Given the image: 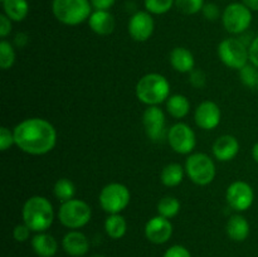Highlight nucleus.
Returning <instances> with one entry per match:
<instances>
[{"mask_svg": "<svg viewBox=\"0 0 258 257\" xmlns=\"http://www.w3.org/2000/svg\"><path fill=\"white\" fill-rule=\"evenodd\" d=\"M15 145L30 155H44L57 144V131L49 121L39 117L23 120L14 128Z\"/></svg>", "mask_w": 258, "mask_h": 257, "instance_id": "f257e3e1", "label": "nucleus"}, {"mask_svg": "<svg viewBox=\"0 0 258 257\" xmlns=\"http://www.w3.org/2000/svg\"><path fill=\"white\" fill-rule=\"evenodd\" d=\"M23 221L33 232H45L53 223V206L45 197L34 196L27 199L22 211Z\"/></svg>", "mask_w": 258, "mask_h": 257, "instance_id": "f03ea898", "label": "nucleus"}, {"mask_svg": "<svg viewBox=\"0 0 258 257\" xmlns=\"http://www.w3.org/2000/svg\"><path fill=\"white\" fill-rule=\"evenodd\" d=\"M136 97L148 106H158L170 97V83L159 73H148L136 83Z\"/></svg>", "mask_w": 258, "mask_h": 257, "instance_id": "7ed1b4c3", "label": "nucleus"}, {"mask_svg": "<svg viewBox=\"0 0 258 257\" xmlns=\"http://www.w3.org/2000/svg\"><path fill=\"white\" fill-rule=\"evenodd\" d=\"M90 0H53L52 12L58 22L64 25H78L88 20L91 12Z\"/></svg>", "mask_w": 258, "mask_h": 257, "instance_id": "20e7f679", "label": "nucleus"}, {"mask_svg": "<svg viewBox=\"0 0 258 257\" xmlns=\"http://www.w3.org/2000/svg\"><path fill=\"white\" fill-rule=\"evenodd\" d=\"M92 217L91 207L81 199H71L63 202L58 211V218L60 223L71 229H77L85 227Z\"/></svg>", "mask_w": 258, "mask_h": 257, "instance_id": "39448f33", "label": "nucleus"}, {"mask_svg": "<svg viewBox=\"0 0 258 257\" xmlns=\"http://www.w3.org/2000/svg\"><path fill=\"white\" fill-rule=\"evenodd\" d=\"M185 171L189 179L197 185H208L216 178L214 161L204 153H196L188 156L185 161Z\"/></svg>", "mask_w": 258, "mask_h": 257, "instance_id": "423d86ee", "label": "nucleus"}, {"mask_svg": "<svg viewBox=\"0 0 258 257\" xmlns=\"http://www.w3.org/2000/svg\"><path fill=\"white\" fill-rule=\"evenodd\" d=\"M218 57L227 67L239 71L248 63L249 50L242 40L227 38L219 43Z\"/></svg>", "mask_w": 258, "mask_h": 257, "instance_id": "0eeeda50", "label": "nucleus"}, {"mask_svg": "<svg viewBox=\"0 0 258 257\" xmlns=\"http://www.w3.org/2000/svg\"><path fill=\"white\" fill-rule=\"evenodd\" d=\"M100 204L108 214H117L130 204L131 194L126 185L121 183H110L100 193Z\"/></svg>", "mask_w": 258, "mask_h": 257, "instance_id": "6e6552de", "label": "nucleus"}, {"mask_svg": "<svg viewBox=\"0 0 258 257\" xmlns=\"http://www.w3.org/2000/svg\"><path fill=\"white\" fill-rule=\"evenodd\" d=\"M222 22L226 30L231 34L246 32L252 23V10L243 3H232L227 5L222 14Z\"/></svg>", "mask_w": 258, "mask_h": 257, "instance_id": "1a4fd4ad", "label": "nucleus"}, {"mask_svg": "<svg viewBox=\"0 0 258 257\" xmlns=\"http://www.w3.org/2000/svg\"><path fill=\"white\" fill-rule=\"evenodd\" d=\"M168 141L175 153L190 154L196 148V134L190 126L184 122H178L168 131Z\"/></svg>", "mask_w": 258, "mask_h": 257, "instance_id": "9d476101", "label": "nucleus"}, {"mask_svg": "<svg viewBox=\"0 0 258 257\" xmlns=\"http://www.w3.org/2000/svg\"><path fill=\"white\" fill-rule=\"evenodd\" d=\"M228 206L237 212H244L251 208L254 201V191L248 183L242 180L233 181L226 193Z\"/></svg>", "mask_w": 258, "mask_h": 257, "instance_id": "9b49d317", "label": "nucleus"}, {"mask_svg": "<svg viewBox=\"0 0 258 257\" xmlns=\"http://www.w3.org/2000/svg\"><path fill=\"white\" fill-rule=\"evenodd\" d=\"M145 133L151 141H161L165 135V115L159 106H149L143 115Z\"/></svg>", "mask_w": 258, "mask_h": 257, "instance_id": "f8f14e48", "label": "nucleus"}, {"mask_svg": "<svg viewBox=\"0 0 258 257\" xmlns=\"http://www.w3.org/2000/svg\"><path fill=\"white\" fill-rule=\"evenodd\" d=\"M155 28L153 17L149 12H136L128 20L127 30L136 42H146L151 38Z\"/></svg>", "mask_w": 258, "mask_h": 257, "instance_id": "ddd939ff", "label": "nucleus"}, {"mask_svg": "<svg viewBox=\"0 0 258 257\" xmlns=\"http://www.w3.org/2000/svg\"><path fill=\"white\" fill-rule=\"evenodd\" d=\"M173 224L163 216H156L149 219L145 226V236L151 243L163 244L171 238Z\"/></svg>", "mask_w": 258, "mask_h": 257, "instance_id": "4468645a", "label": "nucleus"}, {"mask_svg": "<svg viewBox=\"0 0 258 257\" xmlns=\"http://www.w3.org/2000/svg\"><path fill=\"white\" fill-rule=\"evenodd\" d=\"M222 112L219 106L213 101H204L194 112L196 123L203 130H213L221 123Z\"/></svg>", "mask_w": 258, "mask_h": 257, "instance_id": "2eb2a0df", "label": "nucleus"}, {"mask_svg": "<svg viewBox=\"0 0 258 257\" xmlns=\"http://www.w3.org/2000/svg\"><path fill=\"white\" fill-rule=\"evenodd\" d=\"M63 249L66 253L72 257H81L85 256L90 249V242L88 238L78 231H71L63 237L62 241Z\"/></svg>", "mask_w": 258, "mask_h": 257, "instance_id": "dca6fc26", "label": "nucleus"}, {"mask_svg": "<svg viewBox=\"0 0 258 257\" xmlns=\"http://www.w3.org/2000/svg\"><path fill=\"white\" fill-rule=\"evenodd\" d=\"M239 151V143L234 136H219L213 144V155L219 161H231Z\"/></svg>", "mask_w": 258, "mask_h": 257, "instance_id": "f3484780", "label": "nucleus"}, {"mask_svg": "<svg viewBox=\"0 0 258 257\" xmlns=\"http://www.w3.org/2000/svg\"><path fill=\"white\" fill-rule=\"evenodd\" d=\"M88 25L98 35H110L115 30L116 22L108 10H95L88 18Z\"/></svg>", "mask_w": 258, "mask_h": 257, "instance_id": "a211bd4d", "label": "nucleus"}, {"mask_svg": "<svg viewBox=\"0 0 258 257\" xmlns=\"http://www.w3.org/2000/svg\"><path fill=\"white\" fill-rule=\"evenodd\" d=\"M170 65L176 72L190 73L196 66L193 53L184 47H176L170 52Z\"/></svg>", "mask_w": 258, "mask_h": 257, "instance_id": "6ab92c4d", "label": "nucleus"}, {"mask_svg": "<svg viewBox=\"0 0 258 257\" xmlns=\"http://www.w3.org/2000/svg\"><path fill=\"white\" fill-rule=\"evenodd\" d=\"M32 247L39 257H53L58 251V242L50 234L40 232L33 237Z\"/></svg>", "mask_w": 258, "mask_h": 257, "instance_id": "aec40b11", "label": "nucleus"}, {"mask_svg": "<svg viewBox=\"0 0 258 257\" xmlns=\"http://www.w3.org/2000/svg\"><path fill=\"white\" fill-rule=\"evenodd\" d=\"M249 223L243 216L236 214L232 216L227 222V234L236 242H242L249 236Z\"/></svg>", "mask_w": 258, "mask_h": 257, "instance_id": "412c9836", "label": "nucleus"}, {"mask_svg": "<svg viewBox=\"0 0 258 257\" xmlns=\"http://www.w3.org/2000/svg\"><path fill=\"white\" fill-rule=\"evenodd\" d=\"M3 9L12 22H22L29 13V4L27 0H4Z\"/></svg>", "mask_w": 258, "mask_h": 257, "instance_id": "4be33fe9", "label": "nucleus"}, {"mask_svg": "<svg viewBox=\"0 0 258 257\" xmlns=\"http://www.w3.org/2000/svg\"><path fill=\"white\" fill-rule=\"evenodd\" d=\"M105 231L107 236L112 239L122 238L127 231L126 219L120 213L110 214L105 221Z\"/></svg>", "mask_w": 258, "mask_h": 257, "instance_id": "5701e85b", "label": "nucleus"}, {"mask_svg": "<svg viewBox=\"0 0 258 257\" xmlns=\"http://www.w3.org/2000/svg\"><path fill=\"white\" fill-rule=\"evenodd\" d=\"M166 110L174 118H183L190 111V102L184 95H173L166 101Z\"/></svg>", "mask_w": 258, "mask_h": 257, "instance_id": "b1692460", "label": "nucleus"}, {"mask_svg": "<svg viewBox=\"0 0 258 257\" xmlns=\"http://www.w3.org/2000/svg\"><path fill=\"white\" fill-rule=\"evenodd\" d=\"M184 178V170L183 166L178 163L168 164L165 168L163 169L160 174L161 183L165 186H176L183 181Z\"/></svg>", "mask_w": 258, "mask_h": 257, "instance_id": "393cba45", "label": "nucleus"}, {"mask_svg": "<svg viewBox=\"0 0 258 257\" xmlns=\"http://www.w3.org/2000/svg\"><path fill=\"white\" fill-rule=\"evenodd\" d=\"M54 196L58 201L63 202H67L73 199L76 194V186L70 179L67 178H62V179H58L54 184Z\"/></svg>", "mask_w": 258, "mask_h": 257, "instance_id": "a878e982", "label": "nucleus"}, {"mask_svg": "<svg viewBox=\"0 0 258 257\" xmlns=\"http://www.w3.org/2000/svg\"><path fill=\"white\" fill-rule=\"evenodd\" d=\"M180 211V202L175 197H165L158 203V213L159 216H163L165 218H173Z\"/></svg>", "mask_w": 258, "mask_h": 257, "instance_id": "bb28decb", "label": "nucleus"}, {"mask_svg": "<svg viewBox=\"0 0 258 257\" xmlns=\"http://www.w3.org/2000/svg\"><path fill=\"white\" fill-rule=\"evenodd\" d=\"M15 62V50L12 43L3 39L0 42V67L2 70H9Z\"/></svg>", "mask_w": 258, "mask_h": 257, "instance_id": "cd10ccee", "label": "nucleus"}, {"mask_svg": "<svg viewBox=\"0 0 258 257\" xmlns=\"http://www.w3.org/2000/svg\"><path fill=\"white\" fill-rule=\"evenodd\" d=\"M175 4V0H144L146 12L150 14L161 15L168 13Z\"/></svg>", "mask_w": 258, "mask_h": 257, "instance_id": "c85d7f7f", "label": "nucleus"}, {"mask_svg": "<svg viewBox=\"0 0 258 257\" xmlns=\"http://www.w3.org/2000/svg\"><path fill=\"white\" fill-rule=\"evenodd\" d=\"M239 78L246 87H257L258 83V68L252 63H247L243 68L239 70Z\"/></svg>", "mask_w": 258, "mask_h": 257, "instance_id": "c756f323", "label": "nucleus"}, {"mask_svg": "<svg viewBox=\"0 0 258 257\" xmlns=\"http://www.w3.org/2000/svg\"><path fill=\"white\" fill-rule=\"evenodd\" d=\"M175 7L185 15H194L202 12L204 0H175Z\"/></svg>", "mask_w": 258, "mask_h": 257, "instance_id": "7c9ffc66", "label": "nucleus"}, {"mask_svg": "<svg viewBox=\"0 0 258 257\" xmlns=\"http://www.w3.org/2000/svg\"><path fill=\"white\" fill-rule=\"evenodd\" d=\"M13 144H15L14 133L5 126L0 127V150L7 151Z\"/></svg>", "mask_w": 258, "mask_h": 257, "instance_id": "2f4dec72", "label": "nucleus"}, {"mask_svg": "<svg viewBox=\"0 0 258 257\" xmlns=\"http://www.w3.org/2000/svg\"><path fill=\"white\" fill-rule=\"evenodd\" d=\"M207 82V76L203 71L193 70L189 73V83L196 88H203Z\"/></svg>", "mask_w": 258, "mask_h": 257, "instance_id": "473e14b6", "label": "nucleus"}, {"mask_svg": "<svg viewBox=\"0 0 258 257\" xmlns=\"http://www.w3.org/2000/svg\"><path fill=\"white\" fill-rule=\"evenodd\" d=\"M202 13H203L204 18H206L207 20H212V22H214V20H217L221 17L219 7L217 4H214V3H207V4H204Z\"/></svg>", "mask_w": 258, "mask_h": 257, "instance_id": "72a5a7b5", "label": "nucleus"}, {"mask_svg": "<svg viewBox=\"0 0 258 257\" xmlns=\"http://www.w3.org/2000/svg\"><path fill=\"white\" fill-rule=\"evenodd\" d=\"M30 231H32V229H30L25 223L18 224V226H15L14 231H13V237H14L15 241L25 242L29 238Z\"/></svg>", "mask_w": 258, "mask_h": 257, "instance_id": "f704fd0d", "label": "nucleus"}, {"mask_svg": "<svg viewBox=\"0 0 258 257\" xmlns=\"http://www.w3.org/2000/svg\"><path fill=\"white\" fill-rule=\"evenodd\" d=\"M164 257H191V254L184 246L175 244V246H171L166 249Z\"/></svg>", "mask_w": 258, "mask_h": 257, "instance_id": "c9c22d12", "label": "nucleus"}, {"mask_svg": "<svg viewBox=\"0 0 258 257\" xmlns=\"http://www.w3.org/2000/svg\"><path fill=\"white\" fill-rule=\"evenodd\" d=\"M12 20L5 14L0 15V37L7 38L12 32Z\"/></svg>", "mask_w": 258, "mask_h": 257, "instance_id": "e433bc0d", "label": "nucleus"}, {"mask_svg": "<svg viewBox=\"0 0 258 257\" xmlns=\"http://www.w3.org/2000/svg\"><path fill=\"white\" fill-rule=\"evenodd\" d=\"M249 50V62L258 68V35L252 40L248 47Z\"/></svg>", "mask_w": 258, "mask_h": 257, "instance_id": "4c0bfd02", "label": "nucleus"}, {"mask_svg": "<svg viewBox=\"0 0 258 257\" xmlns=\"http://www.w3.org/2000/svg\"><path fill=\"white\" fill-rule=\"evenodd\" d=\"M90 2L96 10H108L113 7L116 0H90Z\"/></svg>", "mask_w": 258, "mask_h": 257, "instance_id": "58836bf2", "label": "nucleus"}, {"mask_svg": "<svg viewBox=\"0 0 258 257\" xmlns=\"http://www.w3.org/2000/svg\"><path fill=\"white\" fill-rule=\"evenodd\" d=\"M28 42H29V37H28L25 33L20 32V33H18L17 35H15L14 44L17 45L18 48H24L25 45L28 44Z\"/></svg>", "mask_w": 258, "mask_h": 257, "instance_id": "ea45409f", "label": "nucleus"}, {"mask_svg": "<svg viewBox=\"0 0 258 257\" xmlns=\"http://www.w3.org/2000/svg\"><path fill=\"white\" fill-rule=\"evenodd\" d=\"M252 12H258V0H241Z\"/></svg>", "mask_w": 258, "mask_h": 257, "instance_id": "a19ab883", "label": "nucleus"}, {"mask_svg": "<svg viewBox=\"0 0 258 257\" xmlns=\"http://www.w3.org/2000/svg\"><path fill=\"white\" fill-rule=\"evenodd\" d=\"M252 156H253L254 161L258 164V143H256L252 148Z\"/></svg>", "mask_w": 258, "mask_h": 257, "instance_id": "79ce46f5", "label": "nucleus"}, {"mask_svg": "<svg viewBox=\"0 0 258 257\" xmlns=\"http://www.w3.org/2000/svg\"><path fill=\"white\" fill-rule=\"evenodd\" d=\"M91 257H105V256H102V254H93V256Z\"/></svg>", "mask_w": 258, "mask_h": 257, "instance_id": "37998d69", "label": "nucleus"}, {"mask_svg": "<svg viewBox=\"0 0 258 257\" xmlns=\"http://www.w3.org/2000/svg\"><path fill=\"white\" fill-rule=\"evenodd\" d=\"M256 88H257V90H258V83H257V87H256Z\"/></svg>", "mask_w": 258, "mask_h": 257, "instance_id": "c03bdc74", "label": "nucleus"}]
</instances>
